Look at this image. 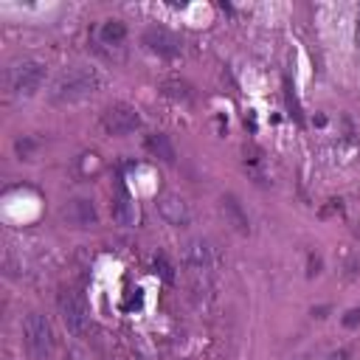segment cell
I'll return each instance as SVG.
<instances>
[{
    "label": "cell",
    "instance_id": "6da1fadb",
    "mask_svg": "<svg viewBox=\"0 0 360 360\" xmlns=\"http://www.w3.org/2000/svg\"><path fill=\"white\" fill-rule=\"evenodd\" d=\"M98 87H101V76L93 68H70L53 79L51 98L56 104H70V101H82L93 96Z\"/></svg>",
    "mask_w": 360,
    "mask_h": 360
},
{
    "label": "cell",
    "instance_id": "7a4b0ae2",
    "mask_svg": "<svg viewBox=\"0 0 360 360\" xmlns=\"http://www.w3.org/2000/svg\"><path fill=\"white\" fill-rule=\"evenodd\" d=\"M56 307H59V318L65 323V329L76 338H82L90 326V309H87V301L76 292V290H62L59 298H56Z\"/></svg>",
    "mask_w": 360,
    "mask_h": 360
},
{
    "label": "cell",
    "instance_id": "3957f363",
    "mask_svg": "<svg viewBox=\"0 0 360 360\" xmlns=\"http://www.w3.org/2000/svg\"><path fill=\"white\" fill-rule=\"evenodd\" d=\"M45 82V65L39 59H22L8 70V87L14 96H34Z\"/></svg>",
    "mask_w": 360,
    "mask_h": 360
},
{
    "label": "cell",
    "instance_id": "277c9868",
    "mask_svg": "<svg viewBox=\"0 0 360 360\" xmlns=\"http://www.w3.org/2000/svg\"><path fill=\"white\" fill-rule=\"evenodd\" d=\"M22 335H25V346L31 349L34 357H48L53 352V329L45 315H39V312L25 315Z\"/></svg>",
    "mask_w": 360,
    "mask_h": 360
},
{
    "label": "cell",
    "instance_id": "5b68a950",
    "mask_svg": "<svg viewBox=\"0 0 360 360\" xmlns=\"http://www.w3.org/2000/svg\"><path fill=\"white\" fill-rule=\"evenodd\" d=\"M101 127L107 135H132L141 127V115L129 104H112L101 112Z\"/></svg>",
    "mask_w": 360,
    "mask_h": 360
},
{
    "label": "cell",
    "instance_id": "8992f818",
    "mask_svg": "<svg viewBox=\"0 0 360 360\" xmlns=\"http://www.w3.org/2000/svg\"><path fill=\"white\" fill-rule=\"evenodd\" d=\"M143 45H146L152 53L166 56V59H172V56H177V53L183 51V39H180L174 31L163 28V25H149V28L143 31Z\"/></svg>",
    "mask_w": 360,
    "mask_h": 360
},
{
    "label": "cell",
    "instance_id": "52a82bcc",
    "mask_svg": "<svg viewBox=\"0 0 360 360\" xmlns=\"http://www.w3.org/2000/svg\"><path fill=\"white\" fill-rule=\"evenodd\" d=\"M158 211L160 217L174 225V228H186L191 222V211H188V202L177 194V191H160L158 194Z\"/></svg>",
    "mask_w": 360,
    "mask_h": 360
},
{
    "label": "cell",
    "instance_id": "ba28073f",
    "mask_svg": "<svg viewBox=\"0 0 360 360\" xmlns=\"http://www.w3.org/2000/svg\"><path fill=\"white\" fill-rule=\"evenodd\" d=\"M112 219L118 225H124V228H135L141 222V208H138L135 197L124 186L118 188V197L112 200Z\"/></svg>",
    "mask_w": 360,
    "mask_h": 360
},
{
    "label": "cell",
    "instance_id": "9c48e42d",
    "mask_svg": "<svg viewBox=\"0 0 360 360\" xmlns=\"http://www.w3.org/2000/svg\"><path fill=\"white\" fill-rule=\"evenodd\" d=\"M219 205H222V214H225L228 225H231L236 233H250V219H248V211L242 208V202H239V197H236V194H222Z\"/></svg>",
    "mask_w": 360,
    "mask_h": 360
},
{
    "label": "cell",
    "instance_id": "30bf717a",
    "mask_svg": "<svg viewBox=\"0 0 360 360\" xmlns=\"http://www.w3.org/2000/svg\"><path fill=\"white\" fill-rule=\"evenodd\" d=\"M62 217L70 222V225H76V228H90V225H96V219H98V214H96V205L90 202V200H70L68 202V208L62 211Z\"/></svg>",
    "mask_w": 360,
    "mask_h": 360
},
{
    "label": "cell",
    "instance_id": "8fae6325",
    "mask_svg": "<svg viewBox=\"0 0 360 360\" xmlns=\"http://www.w3.org/2000/svg\"><path fill=\"white\" fill-rule=\"evenodd\" d=\"M183 259H186V264L191 270H211V264H214V248L205 239H191L186 245Z\"/></svg>",
    "mask_w": 360,
    "mask_h": 360
},
{
    "label": "cell",
    "instance_id": "7c38bea8",
    "mask_svg": "<svg viewBox=\"0 0 360 360\" xmlns=\"http://www.w3.org/2000/svg\"><path fill=\"white\" fill-rule=\"evenodd\" d=\"M146 149H149L155 158H160L163 163H174V160H177V155H174V143H172L169 135H163V132H152V135H146Z\"/></svg>",
    "mask_w": 360,
    "mask_h": 360
},
{
    "label": "cell",
    "instance_id": "4fadbf2b",
    "mask_svg": "<svg viewBox=\"0 0 360 360\" xmlns=\"http://www.w3.org/2000/svg\"><path fill=\"white\" fill-rule=\"evenodd\" d=\"M124 37H127V25L121 20H107L98 28V39L104 45H118V42H124Z\"/></svg>",
    "mask_w": 360,
    "mask_h": 360
},
{
    "label": "cell",
    "instance_id": "5bb4252c",
    "mask_svg": "<svg viewBox=\"0 0 360 360\" xmlns=\"http://www.w3.org/2000/svg\"><path fill=\"white\" fill-rule=\"evenodd\" d=\"M163 93L172 96V98H188L191 96L188 93V84H183V82H166L163 84Z\"/></svg>",
    "mask_w": 360,
    "mask_h": 360
},
{
    "label": "cell",
    "instance_id": "9a60e30c",
    "mask_svg": "<svg viewBox=\"0 0 360 360\" xmlns=\"http://www.w3.org/2000/svg\"><path fill=\"white\" fill-rule=\"evenodd\" d=\"M155 270H158V273H160L166 281H172V278H174V273H172V264L166 262V256H163V253H158V256H155Z\"/></svg>",
    "mask_w": 360,
    "mask_h": 360
},
{
    "label": "cell",
    "instance_id": "2e32d148",
    "mask_svg": "<svg viewBox=\"0 0 360 360\" xmlns=\"http://www.w3.org/2000/svg\"><path fill=\"white\" fill-rule=\"evenodd\" d=\"M357 323H360V307H354L343 315V326H357Z\"/></svg>",
    "mask_w": 360,
    "mask_h": 360
},
{
    "label": "cell",
    "instance_id": "e0dca14e",
    "mask_svg": "<svg viewBox=\"0 0 360 360\" xmlns=\"http://www.w3.org/2000/svg\"><path fill=\"white\" fill-rule=\"evenodd\" d=\"M323 360H349V352H346V349H335V352H329Z\"/></svg>",
    "mask_w": 360,
    "mask_h": 360
}]
</instances>
